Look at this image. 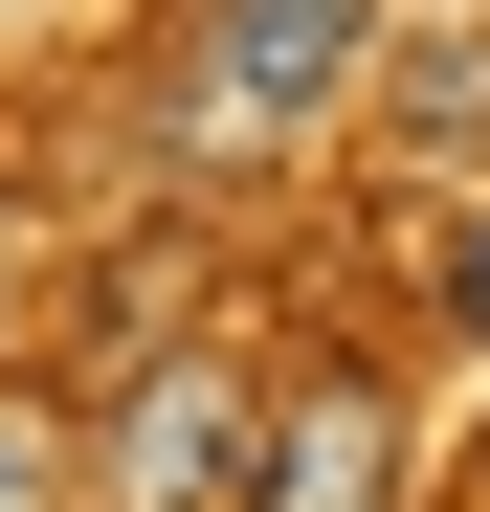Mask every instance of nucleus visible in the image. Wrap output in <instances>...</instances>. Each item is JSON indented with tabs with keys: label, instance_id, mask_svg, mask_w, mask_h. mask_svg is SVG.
Listing matches in <instances>:
<instances>
[{
	"label": "nucleus",
	"instance_id": "f257e3e1",
	"mask_svg": "<svg viewBox=\"0 0 490 512\" xmlns=\"http://www.w3.org/2000/svg\"><path fill=\"white\" fill-rule=\"evenodd\" d=\"M379 67V0H179V67H156V156L179 179H268Z\"/></svg>",
	"mask_w": 490,
	"mask_h": 512
},
{
	"label": "nucleus",
	"instance_id": "f03ea898",
	"mask_svg": "<svg viewBox=\"0 0 490 512\" xmlns=\"http://www.w3.org/2000/svg\"><path fill=\"white\" fill-rule=\"evenodd\" d=\"M245 468H268V379L201 334H156L90 423V512H245Z\"/></svg>",
	"mask_w": 490,
	"mask_h": 512
},
{
	"label": "nucleus",
	"instance_id": "7ed1b4c3",
	"mask_svg": "<svg viewBox=\"0 0 490 512\" xmlns=\"http://www.w3.org/2000/svg\"><path fill=\"white\" fill-rule=\"evenodd\" d=\"M245 512H401V379H379V357L268 379V468H245Z\"/></svg>",
	"mask_w": 490,
	"mask_h": 512
},
{
	"label": "nucleus",
	"instance_id": "20e7f679",
	"mask_svg": "<svg viewBox=\"0 0 490 512\" xmlns=\"http://www.w3.org/2000/svg\"><path fill=\"white\" fill-rule=\"evenodd\" d=\"M379 134L401 156H490V23H424V45H401L379 67Z\"/></svg>",
	"mask_w": 490,
	"mask_h": 512
},
{
	"label": "nucleus",
	"instance_id": "39448f33",
	"mask_svg": "<svg viewBox=\"0 0 490 512\" xmlns=\"http://www.w3.org/2000/svg\"><path fill=\"white\" fill-rule=\"evenodd\" d=\"M90 446H67V379H0V512H67Z\"/></svg>",
	"mask_w": 490,
	"mask_h": 512
},
{
	"label": "nucleus",
	"instance_id": "423d86ee",
	"mask_svg": "<svg viewBox=\"0 0 490 512\" xmlns=\"http://www.w3.org/2000/svg\"><path fill=\"white\" fill-rule=\"evenodd\" d=\"M446 334H468V357H490V201L446 223Z\"/></svg>",
	"mask_w": 490,
	"mask_h": 512
}]
</instances>
